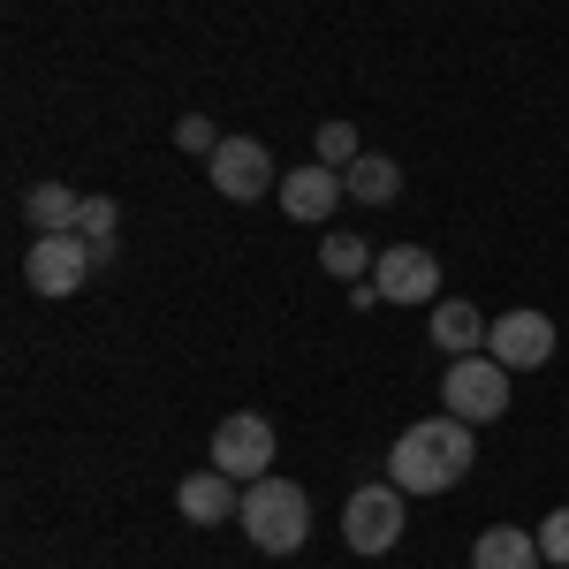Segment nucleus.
Here are the masks:
<instances>
[{"label": "nucleus", "instance_id": "nucleus-11", "mask_svg": "<svg viewBox=\"0 0 569 569\" xmlns=\"http://www.w3.org/2000/svg\"><path fill=\"white\" fill-rule=\"evenodd\" d=\"M176 509H182V525L213 531V525H228V517L243 509V493H236V479H228V471H190V479L176 486Z\"/></svg>", "mask_w": 569, "mask_h": 569}, {"label": "nucleus", "instance_id": "nucleus-10", "mask_svg": "<svg viewBox=\"0 0 569 569\" xmlns=\"http://www.w3.org/2000/svg\"><path fill=\"white\" fill-rule=\"evenodd\" d=\"M350 198V182H342V168H289L281 176V213L289 220H335V206Z\"/></svg>", "mask_w": 569, "mask_h": 569}, {"label": "nucleus", "instance_id": "nucleus-9", "mask_svg": "<svg viewBox=\"0 0 569 569\" xmlns=\"http://www.w3.org/2000/svg\"><path fill=\"white\" fill-rule=\"evenodd\" d=\"M486 357L509 365V372H539L555 357V319L547 311H501L493 335H486Z\"/></svg>", "mask_w": 569, "mask_h": 569}, {"label": "nucleus", "instance_id": "nucleus-8", "mask_svg": "<svg viewBox=\"0 0 569 569\" xmlns=\"http://www.w3.org/2000/svg\"><path fill=\"white\" fill-rule=\"evenodd\" d=\"M372 289L388 305H440V259L418 251V243H395V251L372 259Z\"/></svg>", "mask_w": 569, "mask_h": 569}, {"label": "nucleus", "instance_id": "nucleus-19", "mask_svg": "<svg viewBox=\"0 0 569 569\" xmlns=\"http://www.w3.org/2000/svg\"><path fill=\"white\" fill-rule=\"evenodd\" d=\"M176 144H182V152H213V144H220L213 114H182V122H176Z\"/></svg>", "mask_w": 569, "mask_h": 569}, {"label": "nucleus", "instance_id": "nucleus-3", "mask_svg": "<svg viewBox=\"0 0 569 569\" xmlns=\"http://www.w3.org/2000/svg\"><path fill=\"white\" fill-rule=\"evenodd\" d=\"M91 266H99V243L77 236V228H53L31 243V259H23V281L39 289V297H77L91 281Z\"/></svg>", "mask_w": 569, "mask_h": 569}, {"label": "nucleus", "instance_id": "nucleus-2", "mask_svg": "<svg viewBox=\"0 0 569 569\" xmlns=\"http://www.w3.org/2000/svg\"><path fill=\"white\" fill-rule=\"evenodd\" d=\"M236 525L251 531V547L259 555H297L311 539V493L297 479H251L243 486V509H236Z\"/></svg>", "mask_w": 569, "mask_h": 569}, {"label": "nucleus", "instance_id": "nucleus-16", "mask_svg": "<svg viewBox=\"0 0 569 569\" xmlns=\"http://www.w3.org/2000/svg\"><path fill=\"white\" fill-rule=\"evenodd\" d=\"M77 213H84V198H77L69 182H39V190H31V228H39V236L77 228Z\"/></svg>", "mask_w": 569, "mask_h": 569}, {"label": "nucleus", "instance_id": "nucleus-6", "mask_svg": "<svg viewBox=\"0 0 569 569\" xmlns=\"http://www.w3.org/2000/svg\"><path fill=\"white\" fill-rule=\"evenodd\" d=\"M206 176H213V190L228 198V206H251V198H266V190H281L273 152H266L259 137H220L213 152H206Z\"/></svg>", "mask_w": 569, "mask_h": 569}, {"label": "nucleus", "instance_id": "nucleus-5", "mask_svg": "<svg viewBox=\"0 0 569 569\" xmlns=\"http://www.w3.org/2000/svg\"><path fill=\"white\" fill-rule=\"evenodd\" d=\"M342 539H350V555H388L395 539H402V486L395 479L350 486V501H342Z\"/></svg>", "mask_w": 569, "mask_h": 569}, {"label": "nucleus", "instance_id": "nucleus-13", "mask_svg": "<svg viewBox=\"0 0 569 569\" xmlns=\"http://www.w3.org/2000/svg\"><path fill=\"white\" fill-rule=\"evenodd\" d=\"M539 562H547L539 531H525V525H486L471 539V569H539Z\"/></svg>", "mask_w": 569, "mask_h": 569}, {"label": "nucleus", "instance_id": "nucleus-20", "mask_svg": "<svg viewBox=\"0 0 569 569\" xmlns=\"http://www.w3.org/2000/svg\"><path fill=\"white\" fill-rule=\"evenodd\" d=\"M539 555H547V562H562V569H569V509H555V517L539 525Z\"/></svg>", "mask_w": 569, "mask_h": 569}, {"label": "nucleus", "instance_id": "nucleus-17", "mask_svg": "<svg viewBox=\"0 0 569 569\" xmlns=\"http://www.w3.org/2000/svg\"><path fill=\"white\" fill-rule=\"evenodd\" d=\"M77 236H91V243H99V259H114V198H84Z\"/></svg>", "mask_w": 569, "mask_h": 569}, {"label": "nucleus", "instance_id": "nucleus-12", "mask_svg": "<svg viewBox=\"0 0 569 569\" xmlns=\"http://www.w3.org/2000/svg\"><path fill=\"white\" fill-rule=\"evenodd\" d=\"M486 335H493V319H486L471 297H440V305H433V350H448V357H479V350H486Z\"/></svg>", "mask_w": 569, "mask_h": 569}, {"label": "nucleus", "instance_id": "nucleus-14", "mask_svg": "<svg viewBox=\"0 0 569 569\" xmlns=\"http://www.w3.org/2000/svg\"><path fill=\"white\" fill-rule=\"evenodd\" d=\"M342 182H350V206H395L402 168H395L388 152H357L350 168H342Z\"/></svg>", "mask_w": 569, "mask_h": 569}, {"label": "nucleus", "instance_id": "nucleus-7", "mask_svg": "<svg viewBox=\"0 0 569 569\" xmlns=\"http://www.w3.org/2000/svg\"><path fill=\"white\" fill-rule=\"evenodd\" d=\"M273 418H259V410H228L213 426V471H228V479H266L273 471Z\"/></svg>", "mask_w": 569, "mask_h": 569}, {"label": "nucleus", "instance_id": "nucleus-15", "mask_svg": "<svg viewBox=\"0 0 569 569\" xmlns=\"http://www.w3.org/2000/svg\"><path fill=\"white\" fill-rule=\"evenodd\" d=\"M319 266H327L335 281H365V273H372V243H365L357 228H327V243H319Z\"/></svg>", "mask_w": 569, "mask_h": 569}, {"label": "nucleus", "instance_id": "nucleus-4", "mask_svg": "<svg viewBox=\"0 0 569 569\" xmlns=\"http://www.w3.org/2000/svg\"><path fill=\"white\" fill-rule=\"evenodd\" d=\"M440 410H456V418H471V426H493V418L509 410V365H493V357H448Z\"/></svg>", "mask_w": 569, "mask_h": 569}, {"label": "nucleus", "instance_id": "nucleus-1", "mask_svg": "<svg viewBox=\"0 0 569 569\" xmlns=\"http://www.w3.org/2000/svg\"><path fill=\"white\" fill-rule=\"evenodd\" d=\"M471 463H479V426L456 418V410L418 418V426L388 448V479L402 486V493H448Z\"/></svg>", "mask_w": 569, "mask_h": 569}, {"label": "nucleus", "instance_id": "nucleus-18", "mask_svg": "<svg viewBox=\"0 0 569 569\" xmlns=\"http://www.w3.org/2000/svg\"><path fill=\"white\" fill-rule=\"evenodd\" d=\"M357 152H365V144H357L350 122H319V168H350Z\"/></svg>", "mask_w": 569, "mask_h": 569}]
</instances>
